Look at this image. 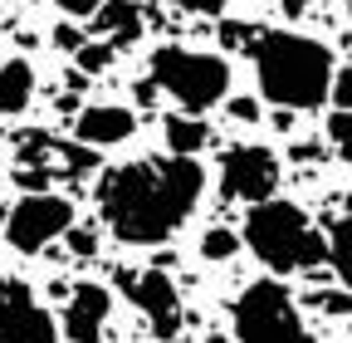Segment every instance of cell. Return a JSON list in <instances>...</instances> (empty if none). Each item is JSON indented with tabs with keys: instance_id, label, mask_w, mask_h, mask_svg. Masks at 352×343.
I'll return each mask as SVG.
<instances>
[{
	"instance_id": "6da1fadb",
	"label": "cell",
	"mask_w": 352,
	"mask_h": 343,
	"mask_svg": "<svg viewBox=\"0 0 352 343\" xmlns=\"http://www.w3.org/2000/svg\"><path fill=\"white\" fill-rule=\"evenodd\" d=\"M206 196V167L196 157H138L103 172L94 187L98 216L122 245H162L191 221Z\"/></svg>"
},
{
	"instance_id": "7a4b0ae2",
	"label": "cell",
	"mask_w": 352,
	"mask_h": 343,
	"mask_svg": "<svg viewBox=\"0 0 352 343\" xmlns=\"http://www.w3.org/2000/svg\"><path fill=\"white\" fill-rule=\"evenodd\" d=\"M259 79V94L274 108L314 113L333 94V50L314 34L298 30H259L254 45L245 50Z\"/></svg>"
},
{
	"instance_id": "3957f363",
	"label": "cell",
	"mask_w": 352,
	"mask_h": 343,
	"mask_svg": "<svg viewBox=\"0 0 352 343\" xmlns=\"http://www.w3.org/2000/svg\"><path fill=\"white\" fill-rule=\"evenodd\" d=\"M240 240H245V245H250L274 275L318 270V265L328 260V240L318 236L314 216H308L303 206H294V201H279V196L250 206Z\"/></svg>"
},
{
	"instance_id": "277c9868",
	"label": "cell",
	"mask_w": 352,
	"mask_h": 343,
	"mask_svg": "<svg viewBox=\"0 0 352 343\" xmlns=\"http://www.w3.org/2000/svg\"><path fill=\"white\" fill-rule=\"evenodd\" d=\"M147 79L157 83V94L182 103V113H206L230 98V64L226 54H210V50L162 45L147 59Z\"/></svg>"
},
{
	"instance_id": "5b68a950",
	"label": "cell",
	"mask_w": 352,
	"mask_h": 343,
	"mask_svg": "<svg viewBox=\"0 0 352 343\" xmlns=\"http://www.w3.org/2000/svg\"><path fill=\"white\" fill-rule=\"evenodd\" d=\"M230 324H235V343H314V333L298 319L294 294L279 280L245 284L230 309Z\"/></svg>"
},
{
	"instance_id": "8992f818",
	"label": "cell",
	"mask_w": 352,
	"mask_h": 343,
	"mask_svg": "<svg viewBox=\"0 0 352 343\" xmlns=\"http://www.w3.org/2000/svg\"><path fill=\"white\" fill-rule=\"evenodd\" d=\"M74 226V206L54 191H25L10 211H6V245L15 255H39V250H50L64 231Z\"/></svg>"
},
{
	"instance_id": "52a82bcc",
	"label": "cell",
	"mask_w": 352,
	"mask_h": 343,
	"mask_svg": "<svg viewBox=\"0 0 352 343\" xmlns=\"http://www.w3.org/2000/svg\"><path fill=\"white\" fill-rule=\"evenodd\" d=\"M220 191L230 201H270L279 191V157L264 147V143H240L220 157Z\"/></svg>"
},
{
	"instance_id": "ba28073f",
	"label": "cell",
	"mask_w": 352,
	"mask_h": 343,
	"mask_svg": "<svg viewBox=\"0 0 352 343\" xmlns=\"http://www.w3.org/2000/svg\"><path fill=\"white\" fill-rule=\"evenodd\" d=\"M54 333L59 329H54L50 309L34 299L30 284H20V280L0 284V343H59Z\"/></svg>"
},
{
	"instance_id": "9c48e42d",
	"label": "cell",
	"mask_w": 352,
	"mask_h": 343,
	"mask_svg": "<svg viewBox=\"0 0 352 343\" xmlns=\"http://www.w3.org/2000/svg\"><path fill=\"white\" fill-rule=\"evenodd\" d=\"M122 284H127V294H132V304L142 309V319L157 329V338H171L176 329H182V294H176V284H171V275L157 265V270H142V275H118Z\"/></svg>"
},
{
	"instance_id": "30bf717a",
	"label": "cell",
	"mask_w": 352,
	"mask_h": 343,
	"mask_svg": "<svg viewBox=\"0 0 352 343\" xmlns=\"http://www.w3.org/2000/svg\"><path fill=\"white\" fill-rule=\"evenodd\" d=\"M108 314H113V289L108 284H98V280L69 284V299H64V338L69 343H98Z\"/></svg>"
},
{
	"instance_id": "8fae6325",
	"label": "cell",
	"mask_w": 352,
	"mask_h": 343,
	"mask_svg": "<svg viewBox=\"0 0 352 343\" xmlns=\"http://www.w3.org/2000/svg\"><path fill=\"white\" fill-rule=\"evenodd\" d=\"M132 133H138V113L122 108V103H88V108H78V118H74V143L94 147V152L118 147V143H127Z\"/></svg>"
},
{
	"instance_id": "7c38bea8",
	"label": "cell",
	"mask_w": 352,
	"mask_h": 343,
	"mask_svg": "<svg viewBox=\"0 0 352 343\" xmlns=\"http://www.w3.org/2000/svg\"><path fill=\"white\" fill-rule=\"evenodd\" d=\"M88 20H94V34H98V39H108L113 50L138 45L142 30H147V25H142V6H138V0H103V6L88 15Z\"/></svg>"
},
{
	"instance_id": "4fadbf2b",
	"label": "cell",
	"mask_w": 352,
	"mask_h": 343,
	"mask_svg": "<svg viewBox=\"0 0 352 343\" xmlns=\"http://www.w3.org/2000/svg\"><path fill=\"white\" fill-rule=\"evenodd\" d=\"M162 138H166V152H176V157H196V152L210 143V127H206L201 113H171V118L162 123Z\"/></svg>"
},
{
	"instance_id": "5bb4252c",
	"label": "cell",
	"mask_w": 352,
	"mask_h": 343,
	"mask_svg": "<svg viewBox=\"0 0 352 343\" xmlns=\"http://www.w3.org/2000/svg\"><path fill=\"white\" fill-rule=\"evenodd\" d=\"M34 98V69L25 59H0V113H25Z\"/></svg>"
},
{
	"instance_id": "9a60e30c",
	"label": "cell",
	"mask_w": 352,
	"mask_h": 343,
	"mask_svg": "<svg viewBox=\"0 0 352 343\" xmlns=\"http://www.w3.org/2000/svg\"><path fill=\"white\" fill-rule=\"evenodd\" d=\"M328 265L338 270V284L342 289H352V211L333 226V236H328Z\"/></svg>"
},
{
	"instance_id": "2e32d148",
	"label": "cell",
	"mask_w": 352,
	"mask_h": 343,
	"mask_svg": "<svg viewBox=\"0 0 352 343\" xmlns=\"http://www.w3.org/2000/svg\"><path fill=\"white\" fill-rule=\"evenodd\" d=\"M113 45H108V39H83V50L74 54V69L83 74V79H94V74H103L108 64H113Z\"/></svg>"
},
{
	"instance_id": "e0dca14e",
	"label": "cell",
	"mask_w": 352,
	"mask_h": 343,
	"mask_svg": "<svg viewBox=\"0 0 352 343\" xmlns=\"http://www.w3.org/2000/svg\"><path fill=\"white\" fill-rule=\"evenodd\" d=\"M245 240L235 236V231H226V226H210L206 236H201V260H235V250H240Z\"/></svg>"
},
{
	"instance_id": "ac0fdd59",
	"label": "cell",
	"mask_w": 352,
	"mask_h": 343,
	"mask_svg": "<svg viewBox=\"0 0 352 343\" xmlns=\"http://www.w3.org/2000/svg\"><path fill=\"white\" fill-rule=\"evenodd\" d=\"M254 34H259V25H250V20H220V45L226 50H250Z\"/></svg>"
},
{
	"instance_id": "d6986e66",
	"label": "cell",
	"mask_w": 352,
	"mask_h": 343,
	"mask_svg": "<svg viewBox=\"0 0 352 343\" xmlns=\"http://www.w3.org/2000/svg\"><path fill=\"white\" fill-rule=\"evenodd\" d=\"M328 143H333L338 157L352 167V113H333V118H328Z\"/></svg>"
},
{
	"instance_id": "ffe728a7",
	"label": "cell",
	"mask_w": 352,
	"mask_h": 343,
	"mask_svg": "<svg viewBox=\"0 0 352 343\" xmlns=\"http://www.w3.org/2000/svg\"><path fill=\"white\" fill-rule=\"evenodd\" d=\"M323 314H352V289H318V294H308Z\"/></svg>"
},
{
	"instance_id": "44dd1931",
	"label": "cell",
	"mask_w": 352,
	"mask_h": 343,
	"mask_svg": "<svg viewBox=\"0 0 352 343\" xmlns=\"http://www.w3.org/2000/svg\"><path fill=\"white\" fill-rule=\"evenodd\" d=\"M83 39H88V34H83L78 25H64V20H59V25H54V34H50V45H54V50H64V54L74 59V54L83 50Z\"/></svg>"
},
{
	"instance_id": "7402d4cb",
	"label": "cell",
	"mask_w": 352,
	"mask_h": 343,
	"mask_svg": "<svg viewBox=\"0 0 352 343\" xmlns=\"http://www.w3.org/2000/svg\"><path fill=\"white\" fill-rule=\"evenodd\" d=\"M64 240H69V250L78 255V260H88V255L98 250V231H88V226H69Z\"/></svg>"
},
{
	"instance_id": "603a6c76",
	"label": "cell",
	"mask_w": 352,
	"mask_h": 343,
	"mask_svg": "<svg viewBox=\"0 0 352 343\" xmlns=\"http://www.w3.org/2000/svg\"><path fill=\"white\" fill-rule=\"evenodd\" d=\"M328 98L338 103V113H352V64H342V69H338L333 94H328Z\"/></svg>"
},
{
	"instance_id": "cb8c5ba5",
	"label": "cell",
	"mask_w": 352,
	"mask_h": 343,
	"mask_svg": "<svg viewBox=\"0 0 352 343\" xmlns=\"http://www.w3.org/2000/svg\"><path fill=\"white\" fill-rule=\"evenodd\" d=\"M226 108H230V118H235V123H259V98H250V94L226 98Z\"/></svg>"
},
{
	"instance_id": "d4e9b609",
	"label": "cell",
	"mask_w": 352,
	"mask_h": 343,
	"mask_svg": "<svg viewBox=\"0 0 352 343\" xmlns=\"http://www.w3.org/2000/svg\"><path fill=\"white\" fill-rule=\"evenodd\" d=\"M176 10H186V15H226L230 0H171Z\"/></svg>"
},
{
	"instance_id": "484cf974",
	"label": "cell",
	"mask_w": 352,
	"mask_h": 343,
	"mask_svg": "<svg viewBox=\"0 0 352 343\" xmlns=\"http://www.w3.org/2000/svg\"><path fill=\"white\" fill-rule=\"evenodd\" d=\"M98 6H103V0H54V10H59V15H69V20H88Z\"/></svg>"
},
{
	"instance_id": "4316f807",
	"label": "cell",
	"mask_w": 352,
	"mask_h": 343,
	"mask_svg": "<svg viewBox=\"0 0 352 343\" xmlns=\"http://www.w3.org/2000/svg\"><path fill=\"white\" fill-rule=\"evenodd\" d=\"M279 10H284V15H289V20H298V15H303V10H308V0H279Z\"/></svg>"
},
{
	"instance_id": "83f0119b",
	"label": "cell",
	"mask_w": 352,
	"mask_h": 343,
	"mask_svg": "<svg viewBox=\"0 0 352 343\" xmlns=\"http://www.w3.org/2000/svg\"><path fill=\"white\" fill-rule=\"evenodd\" d=\"M157 343H186V338H176V333H171V338H157Z\"/></svg>"
},
{
	"instance_id": "f1b7e54d",
	"label": "cell",
	"mask_w": 352,
	"mask_h": 343,
	"mask_svg": "<svg viewBox=\"0 0 352 343\" xmlns=\"http://www.w3.org/2000/svg\"><path fill=\"white\" fill-rule=\"evenodd\" d=\"M6 6H15V0H0V10H6Z\"/></svg>"
}]
</instances>
